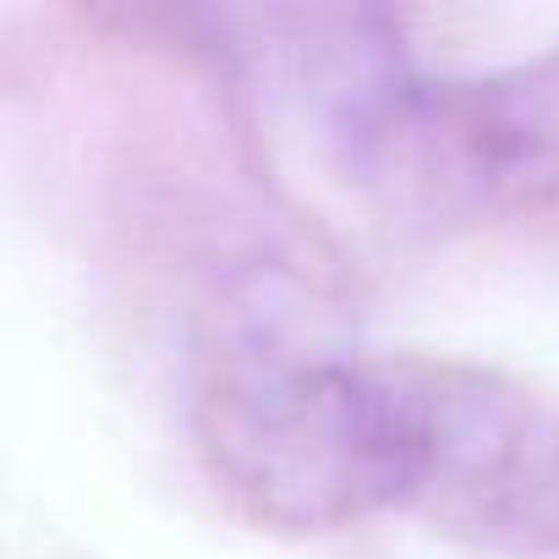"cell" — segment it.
Returning <instances> with one entry per match:
<instances>
[{
	"instance_id": "6da1fadb",
	"label": "cell",
	"mask_w": 559,
	"mask_h": 559,
	"mask_svg": "<svg viewBox=\"0 0 559 559\" xmlns=\"http://www.w3.org/2000/svg\"><path fill=\"white\" fill-rule=\"evenodd\" d=\"M214 483L258 521L324 532L401 510V417L384 357H241L192 412Z\"/></svg>"
},
{
	"instance_id": "7a4b0ae2",
	"label": "cell",
	"mask_w": 559,
	"mask_h": 559,
	"mask_svg": "<svg viewBox=\"0 0 559 559\" xmlns=\"http://www.w3.org/2000/svg\"><path fill=\"white\" fill-rule=\"evenodd\" d=\"M346 154L401 219L461 225L559 198V50L483 78L390 72L352 116Z\"/></svg>"
},
{
	"instance_id": "3957f363",
	"label": "cell",
	"mask_w": 559,
	"mask_h": 559,
	"mask_svg": "<svg viewBox=\"0 0 559 559\" xmlns=\"http://www.w3.org/2000/svg\"><path fill=\"white\" fill-rule=\"evenodd\" d=\"M401 412V510L483 548H559V406L466 362L384 357Z\"/></svg>"
}]
</instances>
